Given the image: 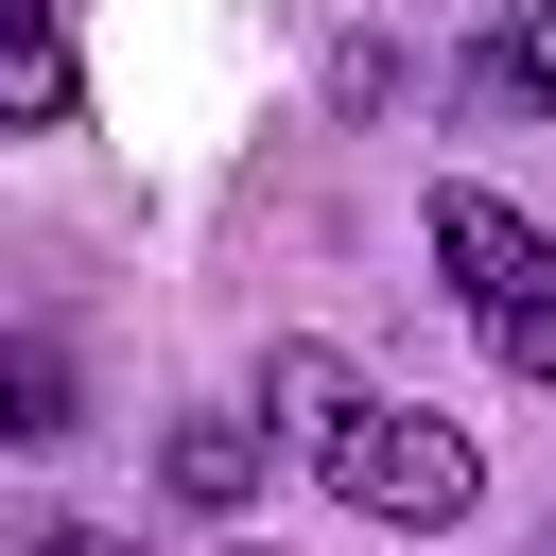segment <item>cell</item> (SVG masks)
<instances>
[{
    "label": "cell",
    "instance_id": "cell-6",
    "mask_svg": "<svg viewBox=\"0 0 556 556\" xmlns=\"http://www.w3.org/2000/svg\"><path fill=\"white\" fill-rule=\"evenodd\" d=\"M0 434H70V348H0Z\"/></svg>",
    "mask_w": 556,
    "mask_h": 556
},
{
    "label": "cell",
    "instance_id": "cell-3",
    "mask_svg": "<svg viewBox=\"0 0 556 556\" xmlns=\"http://www.w3.org/2000/svg\"><path fill=\"white\" fill-rule=\"evenodd\" d=\"M87 104V70H70V17L52 0H0V139H52Z\"/></svg>",
    "mask_w": 556,
    "mask_h": 556
},
{
    "label": "cell",
    "instance_id": "cell-5",
    "mask_svg": "<svg viewBox=\"0 0 556 556\" xmlns=\"http://www.w3.org/2000/svg\"><path fill=\"white\" fill-rule=\"evenodd\" d=\"M261 486V434L243 417H174V504H243Z\"/></svg>",
    "mask_w": 556,
    "mask_h": 556
},
{
    "label": "cell",
    "instance_id": "cell-4",
    "mask_svg": "<svg viewBox=\"0 0 556 556\" xmlns=\"http://www.w3.org/2000/svg\"><path fill=\"white\" fill-rule=\"evenodd\" d=\"M469 87H486V104H556V0H504L486 52H469Z\"/></svg>",
    "mask_w": 556,
    "mask_h": 556
},
{
    "label": "cell",
    "instance_id": "cell-1",
    "mask_svg": "<svg viewBox=\"0 0 556 556\" xmlns=\"http://www.w3.org/2000/svg\"><path fill=\"white\" fill-rule=\"evenodd\" d=\"M434 261H452L486 365H504V382H556V243H539L504 191H434Z\"/></svg>",
    "mask_w": 556,
    "mask_h": 556
},
{
    "label": "cell",
    "instance_id": "cell-7",
    "mask_svg": "<svg viewBox=\"0 0 556 556\" xmlns=\"http://www.w3.org/2000/svg\"><path fill=\"white\" fill-rule=\"evenodd\" d=\"M35 556H122V539H104V521H52V539H35Z\"/></svg>",
    "mask_w": 556,
    "mask_h": 556
},
{
    "label": "cell",
    "instance_id": "cell-2",
    "mask_svg": "<svg viewBox=\"0 0 556 556\" xmlns=\"http://www.w3.org/2000/svg\"><path fill=\"white\" fill-rule=\"evenodd\" d=\"M313 452H330V486H348L365 521H469V486H486V452H469L434 400H348Z\"/></svg>",
    "mask_w": 556,
    "mask_h": 556
}]
</instances>
